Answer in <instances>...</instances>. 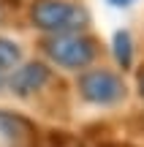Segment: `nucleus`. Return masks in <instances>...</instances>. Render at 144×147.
Instances as JSON below:
<instances>
[{
  "label": "nucleus",
  "instance_id": "nucleus-1",
  "mask_svg": "<svg viewBox=\"0 0 144 147\" xmlns=\"http://www.w3.org/2000/svg\"><path fill=\"white\" fill-rule=\"evenodd\" d=\"M30 22L46 36L84 33L90 25V11L79 0H33Z\"/></svg>",
  "mask_w": 144,
  "mask_h": 147
},
{
  "label": "nucleus",
  "instance_id": "nucleus-2",
  "mask_svg": "<svg viewBox=\"0 0 144 147\" xmlns=\"http://www.w3.org/2000/svg\"><path fill=\"white\" fill-rule=\"evenodd\" d=\"M41 49L52 65L63 71H84L98 57V41L87 33H63V36H46Z\"/></svg>",
  "mask_w": 144,
  "mask_h": 147
},
{
  "label": "nucleus",
  "instance_id": "nucleus-3",
  "mask_svg": "<svg viewBox=\"0 0 144 147\" xmlns=\"http://www.w3.org/2000/svg\"><path fill=\"white\" fill-rule=\"evenodd\" d=\"M76 90L92 106H117L128 95L123 74H117L112 68H101V65L82 71L76 76Z\"/></svg>",
  "mask_w": 144,
  "mask_h": 147
},
{
  "label": "nucleus",
  "instance_id": "nucleus-4",
  "mask_svg": "<svg viewBox=\"0 0 144 147\" xmlns=\"http://www.w3.org/2000/svg\"><path fill=\"white\" fill-rule=\"evenodd\" d=\"M52 82V68L46 63H25L16 65L14 71L5 76V87L16 95V98H35L46 84Z\"/></svg>",
  "mask_w": 144,
  "mask_h": 147
},
{
  "label": "nucleus",
  "instance_id": "nucleus-5",
  "mask_svg": "<svg viewBox=\"0 0 144 147\" xmlns=\"http://www.w3.org/2000/svg\"><path fill=\"white\" fill-rule=\"evenodd\" d=\"M19 63H22V49H19V44L0 36V71H3V74H11Z\"/></svg>",
  "mask_w": 144,
  "mask_h": 147
},
{
  "label": "nucleus",
  "instance_id": "nucleus-6",
  "mask_svg": "<svg viewBox=\"0 0 144 147\" xmlns=\"http://www.w3.org/2000/svg\"><path fill=\"white\" fill-rule=\"evenodd\" d=\"M114 57H117L120 68H131L133 65V41H131L128 30L114 33Z\"/></svg>",
  "mask_w": 144,
  "mask_h": 147
},
{
  "label": "nucleus",
  "instance_id": "nucleus-7",
  "mask_svg": "<svg viewBox=\"0 0 144 147\" xmlns=\"http://www.w3.org/2000/svg\"><path fill=\"white\" fill-rule=\"evenodd\" d=\"M112 5H128V3H133V0H109Z\"/></svg>",
  "mask_w": 144,
  "mask_h": 147
},
{
  "label": "nucleus",
  "instance_id": "nucleus-8",
  "mask_svg": "<svg viewBox=\"0 0 144 147\" xmlns=\"http://www.w3.org/2000/svg\"><path fill=\"white\" fill-rule=\"evenodd\" d=\"M139 93H141V98H144V71H141V76H139Z\"/></svg>",
  "mask_w": 144,
  "mask_h": 147
},
{
  "label": "nucleus",
  "instance_id": "nucleus-9",
  "mask_svg": "<svg viewBox=\"0 0 144 147\" xmlns=\"http://www.w3.org/2000/svg\"><path fill=\"white\" fill-rule=\"evenodd\" d=\"M5 76H8V74H3V71H0V90L5 87Z\"/></svg>",
  "mask_w": 144,
  "mask_h": 147
}]
</instances>
